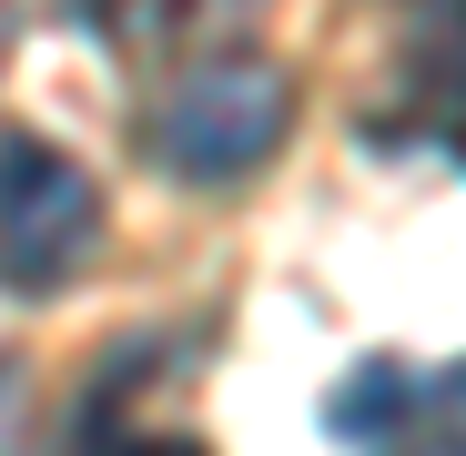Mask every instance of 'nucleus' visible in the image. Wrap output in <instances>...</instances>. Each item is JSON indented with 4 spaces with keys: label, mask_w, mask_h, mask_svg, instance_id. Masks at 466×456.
<instances>
[{
    "label": "nucleus",
    "mask_w": 466,
    "mask_h": 456,
    "mask_svg": "<svg viewBox=\"0 0 466 456\" xmlns=\"http://www.w3.org/2000/svg\"><path fill=\"white\" fill-rule=\"evenodd\" d=\"M284 132H294V71L264 51H233L173 82V102L152 112V163L173 183H244L254 163H274Z\"/></svg>",
    "instance_id": "obj_1"
},
{
    "label": "nucleus",
    "mask_w": 466,
    "mask_h": 456,
    "mask_svg": "<svg viewBox=\"0 0 466 456\" xmlns=\"http://www.w3.org/2000/svg\"><path fill=\"white\" fill-rule=\"evenodd\" d=\"M102 254V183L41 132H0V284L61 294Z\"/></svg>",
    "instance_id": "obj_2"
},
{
    "label": "nucleus",
    "mask_w": 466,
    "mask_h": 456,
    "mask_svg": "<svg viewBox=\"0 0 466 456\" xmlns=\"http://www.w3.org/2000/svg\"><path fill=\"white\" fill-rule=\"evenodd\" d=\"M406 406H416V375L396 365V355H365L345 386H335V406H325V436H345V446H385L406 426Z\"/></svg>",
    "instance_id": "obj_3"
},
{
    "label": "nucleus",
    "mask_w": 466,
    "mask_h": 456,
    "mask_svg": "<svg viewBox=\"0 0 466 456\" xmlns=\"http://www.w3.org/2000/svg\"><path fill=\"white\" fill-rule=\"evenodd\" d=\"M426 406H436V436H446V446L466 456V355H456V365L436 375V396H426Z\"/></svg>",
    "instance_id": "obj_4"
},
{
    "label": "nucleus",
    "mask_w": 466,
    "mask_h": 456,
    "mask_svg": "<svg viewBox=\"0 0 466 456\" xmlns=\"http://www.w3.org/2000/svg\"><path fill=\"white\" fill-rule=\"evenodd\" d=\"M102 21H112L122 41H142V31H163V21H173V0H102Z\"/></svg>",
    "instance_id": "obj_5"
},
{
    "label": "nucleus",
    "mask_w": 466,
    "mask_h": 456,
    "mask_svg": "<svg viewBox=\"0 0 466 456\" xmlns=\"http://www.w3.org/2000/svg\"><path fill=\"white\" fill-rule=\"evenodd\" d=\"M21 396H31V375L0 355V456H11V436H21Z\"/></svg>",
    "instance_id": "obj_6"
},
{
    "label": "nucleus",
    "mask_w": 466,
    "mask_h": 456,
    "mask_svg": "<svg viewBox=\"0 0 466 456\" xmlns=\"http://www.w3.org/2000/svg\"><path fill=\"white\" fill-rule=\"evenodd\" d=\"M112 456H203L193 436H132V446H112Z\"/></svg>",
    "instance_id": "obj_7"
},
{
    "label": "nucleus",
    "mask_w": 466,
    "mask_h": 456,
    "mask_svg": "<svg viewBox=\"0 0 466 456\" xmlns=\"http://www.w3.org/2000/svg\"><path fill=\"white\" fill-rule=\"evenodd\" d=\"M0 61H11V0H0Z\"/></svg>",
    "instance_id": "obj_8"
}]
</instances>
